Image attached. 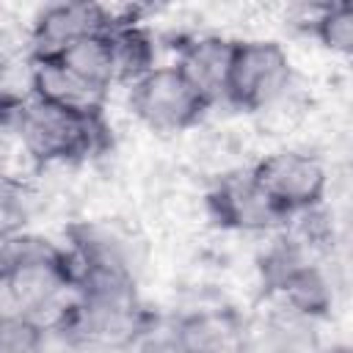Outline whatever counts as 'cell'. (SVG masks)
Masks as SVG:
<instances>
[{
    "instance_id": "cell-1",
    "label": "cell",
    "mask_w": 353,
    "mask_h": 353,
    "mask_svg": "<svg viewBox=\"0 0 353 353\" xmlns=\"http://www.w3.org/2000/svg\"><path fill=\"white\" fill-rule=\"evenodd\" d=\"M17 154L33 174L52 168H77L110 146L108 116H77L72 110L33 99L14 130Z\"/></svg>"
},
{
    "instance_id": "cell-2",
    "label": "cell",
    "mask_w": 353,
    "mask_h": 353,
    "mask_svg": "<svg viewBox=\"0 0 353 353\" xmlns=\"http://www.w3.org/2000/svg\"><path fill=\"white\" fill-rule=\"evenodd\" d=\"M61 240L74 262L77 284L105 279L141 287V279L152 265V243L146 232L121 215L69 221Z\"/></svg>"
},
{
    "instance_id": "cell-3",
    "label": "cell",
    "mask_w": 353,
    "mask_h": 353,
    "mask_svg": "<svg viewBox=\"0 0 353 353\" xmlns=\"http://www.w3.org/2000/svg\"><path fill=\"white\" fill-rule=\"evenodd\" d=\"M157 323V314L141 298V287L127 281L91 279L77 284V301L58 331H72L113 350L132 353L135 345Z\"/></svg>"
},
{
    "instance_id": "cell-4",
    "label": "cell",
    "mask_w": 353,
    "mask_h": 353,
    "mask_svg": "<svg viewBox=\"0 0 353 353\" xmlns=\"http://www.w3.org/2000/svg\"><path fill=\"white\" fill-rule=\"evenodd\" d=\"M127 110L143 130L160 138L193 132L210 116L207 102L188 85L171 61L157 63L141 80L127 85Z\"/></svg>"
},
{
    "instance_id": "cell-5",
    "label": "cell",
    "mask_w": 353,
    "mask_h": 353,
    "mask_svg": "<svg viewBox=\"0 0 353 353\" xmlns=\"http://www.w3.org/2000/svg\"><path fill=\"white\" fill-rule=\"evenodd\" d=\"M251 174L287 218L325 204L331 188L328 160L309 146L279 143L251 160Z\"/></svg>"
},
{
    "instance_id": "cell-6",
    "label": "cell",
    "mask_w": 353,
    "mask_h": 353,
    "mask_svg": "<svg viewBox=\"0 0 353 353\" xmlns=\"http://www.w3.org/2000/svg\"><path fill=\"white\" fill-rule=\"evenodd\" d=\"M295 74V61L281 41L265 36H237L223 105L251 116L279 91H284Z\"/></svg>"
},
{
    "instance_id": "cell-7",
    "label": "cell",
    "mask_w": 353,
    "mask_h": 353,
    "mask_svg": "<svg viewBox=\"0 0 353 353\" xmlns=\"http://www.w3.org/2000/svg\"><path fill=\"white\" fill-rule=\"evenodd\" d=\"M201 210L215 229L234 234L268 237L287 223V215L256 185L251 163L207 179V188L201 193Z\"/></svg>"
},
{
    "instance_id": "cell-8",
    "label": "cell",
    "mask_w": 353,
    "mask_h": 353,
    "mask_svg": "<svg viewBox=\"0 0 353 353\" xmlns=\"http://www.w3.org/2000/svg\"><path fill=\"white\" fill-rule=\"evenodd\" d=\"M234 44L237 36H229L223 30H193L171 52V63L179 69L188 85L207 102L210 110L226 102Z\"/></svg>"
},
{
    "instance_id": "cell-9",
    "label": "cell",
    "mask_w": 353,
    "mask_h": 353,
    "mask_svg": "<svg viewBox=\"0 0 353 353\" xmlns=\"http://www.w3.org/2000/svg\"><path fill=\"white\" fill-rule=\"evenodd\" d=\"M113 28L110 6L102 3H52L28 22V50L33 58H58L77 41Z\"/></svg>"
},
{
    "instance_id": "cell-10",
    "label": "cell",
    "mask_w": 353,
    "mask_h": 353,
    "mask_svg": "<svg viewBox=\"0 0 353 353\" xmlns=\"http://www.w3.org/2000/svg\"><path fill=\"white\" fill-rule=\"evenodd\" d=\"M182 353H248V323L229 303H201L171 323Z\"/></svg>"
},
{
    "instance_id": "cell-11",
    "label": "cell",
    "mask_w": 353,
    "mask_h": 353,
    "mask_svg": "<svg viewBox=\"0 0 353 353\" xmlns=\"http://www.w3.org/2000/svg\"><path fill=\"white\" fill-rule=\"evenodd\" d=\"M336 295H339V287L334 279L331 256L295 265L265 292V298L273 306L287 309L309 323H320L331 317L336 309Z\"/></svg>"
},
{
    "instance_id": "cell-12",
    "label": "cell",
    "mask_w": 353,
    "mask_h": 353,
    "mask_svg": "<svg viewBox=\"0 0 353 353\" xmlns=\"http://www.w3.org/2000/svg\"><path fill=\"white\" fill-rule=\"evenodd\" d=\"M33 97L77 116H108L110 91L85 83L58 58H33Z\"/></svg>"
},
{
    "instance_id": "cell-13",
    "label": "cell",
    "mask_w": 353,
    "mask_h": 353,
    "mask_svg": "<svg viewBox=\"0 0 353 353\" xmlns=\"http://www.w3.org/2000/svg\"><path fill=\"white\" fill-rule=\"evenodd\" d=\"M110 58H113V80L116 88H127L152 72L160 61V41L157 33L143 19H124L113 25L108 33Z\"/></svg>"
},
{
    "instance_id": "cell-14",
    "label": "cell",
    "mask_w": 353,
    "mask_h": 353,
    "mask_svg": "<svg viewBox=\"0 0 353 353\" xmlns=\"http://www.w3.org/2000/svg\"><path fill=\"white\" fill-rule=\"evenodd\" d=\"M312 110H314V94L312 88H306L303 77L295 74V80L284 91H279L270 102H265L248 119H251L254 132L273 138V141H287L309 124Z\"/></svg>"
},
{
    "instance_id": "cell-15",
    "label": "cell",
    "mask_w": 353,
    "mask_h": 353,
    "mask_svg": "<svg viewBox=\"0 0 353 353\" xmlns=\"http://www.w3.org/2000/svg\"><path fill=\"white\" fill-rule=\"evenodd\" d=\"M44 207V190L17 168H0V240L30 229Z\"/></svg>"
},
{
    "instance_id": "cell-16",
    "label": "cell",
    "mask_w": 353,
    "mask_h": 353,
    "mask_svg": "<svg viewBox=\"0 0 353 353\" xmlns=\"http://www.w3.org/2000/svg\"><path fill=\"white\" fill-rule=\"evenodd\" d=\"M58 61L63 66H69L77 77H83L85 83L102 88V91H113L116 80H113V58H110V44L105 33L88 36L83 41H77L74 47H69L63 55H58Z\"/></svg>"
},
{
    "instance_id": "cell-17",
    "label": "cell",
    "mask_w": 353,
    "mask_h": 353,
    "mask_svg": "<svg viewBox=\"0 0 353 353\" xmlns=\"http://www.w3.org/2000/svg\"><path fill=\"white\" fill-rule=\"evenodd\" d=\"M312 39L331 55L347 58L353 52V6L347 0L325 3Z\"/></svg>"
},
{
    "instance_id": "cell-18",
    "label": "cell",
    "mask_w": 353,
    "mask_h": 353,
    "mask_svg": "<svg viewBox=\"0 0 353 353\" xmlns=\"http://www.w3.org/2000/svg\"><path fill=\"white\" fill-rule=\"evenodd\" d=\"M0 353H50V331L28 314L0 320Z\"/></svg>"
},
{
    "instance_id": "cell-19",
    "label": "cell",
    "mask_w": 353,
    "mask_h": 353,
    "mask_svg": "<svg viewBox=\"0 0 353 353\" xmlns=\"http://www.w3.org/2000/svg\"><path fill=\"white\" fill-rule=\"evenodd\" d=\"M50 353H121V350H113L102 342H94L72 331H58L50 334Z\"/></svg>"
},
{
    "instance_id": "cell-20",
    "label": "cell",
    "mask_w": 353,
    "mask_h": 353,
    "mask_svg": "<svg viewBox=\"0 0 353 353\" xmlns=\"http://www.w3.org/2000/svg\"><path fill=\"white\" fill-rule=\"evenodd\" d=\"M14 314H22V306H19V298H17L11 276L6 270H0V320L14 317Z\"/></svg>"
},
{
    "instance_id": "cell-21",
    "label": "cell",
    "mask_w": 353,
    "mask_h": 353,
    "mask_svg": "<svg viewBox=\"0 0 353 353\" xmlns=\"http://www.w3.org/2000/svg\"><path fill=\"white\" fill-rule=\"evenodd\" d=\"M317 353H350L347 345H325V347H317Z\"/></svg>"
}]
</instances>
